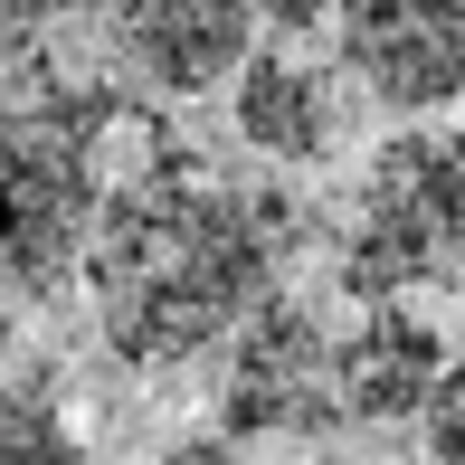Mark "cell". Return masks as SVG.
<instances>
[{
  "instance_id": "6da1fadb",
  "label": "cell",
  "mask_w": 465,
  "mask_h": 465,
  "mask_svg": "<svg viewBox=\"0 0 465 465\" xmlns=\"http://www.w3.org/2000/svg\"><path fill=\"white\" fill-rule=\"evenodd\" d=\"M285 257H294V200L285 190L228 181L209 162H153L86 228L95 323L134 371L200 361L257 304H276Z\"/></svg>"
},
{
  "instance_id": "7a4b0ae2",
  "label": "cell",
  "mask_w": 465,
  "mask_h": 465,
  "mask_svg": "<svg viewBox=\"0 0 465 465\" xmlns=\"http://www.w3.org/2000/svg\"><path fill=\"white\" fill-rule=\"evenodd\" d=\"M104 124L114 104L76 86L38 38L0 29V332L57 304L86 266V228L104 209Z\"/></svg>"
},
{
  "instance_id": "3957f363",
  "label": "cell",
  "mask_w": 465,
  "mask_h": 465,
  "mask_svg": "<svg viewBox=\"0 0 465 465\" xmlns=\"http://www.w3.org/2000/svg\"><path fill=\"white\" fill-rule=\"evenodd\" d=\"M342 285L361 304H390L409 285L465 294V134H399L371 162L342 238Z\"/></svg>"
},
{
  "instance_id": "277c9868",
  "label": "cell",
  "mask_w": 465,
  "mask_h": 465,
  "mask_svg": "<svg viewBox=\"0 0 465 465\" xmlns=\"http://www.w3.org/2000/svg\"><path fill=\"white\" fill-rule=\"evenodd\" d=\"M219 418L228 437H323L342 418L332 399V332L313 304H257L228 332V380H219Z\"/></svg>"
},
{
  "instance_id": "5b68a950",
  "label": "cell",
  "mask_w": 465,
  "mask_h": 465,
  "mask_svg": "<svg viewBox=\"0 0 465 465\" xmlns=\"http://www.w3.org/2000/svg\"><path fill=\"white\" fill-rule=\"evenodd\" d=\"M332 19L351 76L380 104L437 114L465 95V0H332Z\"/></svg>"
},
{
  "instance_id": "8992f818",
  "label": "cell",
  "mask_w": 465,
  "mask_h": 465,
  "mask_svg": "<svg viewBox=\"0 0 465 465\" xmlns=\"http://www.w3.org/2000/svg\"><path fill=\"white\" fill-rule=\"evenodd\" d=\"M247 0H104V38L114 57L162 95H209L219 76L247 67Z\"/></svg>"
},
{
  "instance_id": "52a82bcc",
  "label": "cell",
  "mask_w": 465,
  "mask_h": 465,
  "mask_svg": "<svg viewBox=\"0 0 465 465\" xmlns=\"http://www.w3.org/2000/svg\"><path fill=\"white\" fill-rule=\"evenodd\" d=\"M437 371H447V342L399 304H371L332 342V399H342V418H418Z\"/></svg>"
},
{
  "instance_id": "ba28073f",
  "label": "cell",
  "mask_w": 465,
  "mask_h": 465,
  "mask_svg": "<svg viewBox=\"0 0 465 465\" xmlns=\"http://www.w3.org/2000/svg\"><path fill=\"white\" fill-rule=\"evenodd\" d=\"M238 134L276 162H323L342 143V95L304 57H257V67H238Z\"/></svg>"
},
{
  "instance_id": "9c48e42d",
  "label": "cell",
  "mask_w": 465,
  "mask_h": 465,
  "mask_svg": "<svg viewBox=\"0 0 465 465\" xmlns=\"http://www.w3.org/2000/svg\"><path fill=\"white\" fill-rule=\"evenodd\" d=\"M0 465H86V447H76V428L57 418V399L0 390Z\"/></svg>"
},
{
  "instance_id": "30bf717a",
  "label": "cell",
  "mask_w": 465,
  "mask_h": 465,
  "mask_svg": "<svg viewBox=\"0 0 465 465\" xmlns=\"http://www.w3.org/2000/svg\"><path fill=\"white\" fill-rule=\"evenodd\" d=\"M428 465H465V361L437 371V390H428Z\"/></svg>"
},
{
  "instance_id": "8fae6325",
  "label": "cell",
  "mask_w": 465,
  "mask_h": 465,
  "mask_svg": "<svg viewBox=\"0 0 465 465\" xmlns=\"http://www.w3.org/2000/svg\"><path fill=\"white\" fill-rule=\"evenodd\" d=\"M247 10H257V19H276L285 38H304V29H323V19H332V0H247Z\"/></svg>"
},
{
  "instance_id": "7c38bea8",
  "label": "cell",
  "mask_w": 465,
  "mask_h": 465,
  "mask_svg": "<svg viewBox=\"0 0 465 465\" xmlns=\"http://www.w3.org/2000/svg\"><path fill=\"white\" fill-rule=\"evenodd\" d=\"M67 10H76V0H0V29H10V38H38L48 19H67Z\"/></svg>"
},
{
  "instance_id": "4fadbf2b",
  "label": "cell",
  "mask_w": 465,
  "mask_h": 465,
  "mask_svg": "<svg viewBox=\"0 0 465 465\" xmlns=\"http://www.w3.org/2000/svg\"><path fill=\"white\" fill-rule=\"evenodd\" d=\"M285 465H351V456H285Z\"/></svg>"
}]
</instances>
